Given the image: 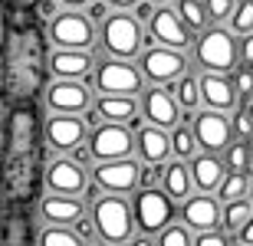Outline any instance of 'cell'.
<instances>
[{
  "label": "cell",
  "mask_w": 253,
  "mask_h": 246,
  "mask_svg": "<svg viewBox=\"0 0 253 246\" xmlns=\"http://www.w3.org/2000/svg\"><path fill=\"white\" fill-rule=\"evenodd\" d=\"M43 125L33 102H13L0 132V194L7 210H27L43 184Z\"/></svg>",
  "instance_id": "1"
},
{
  "label": "cell",
  "mask_w": 253,
  "mask_h": 246,
  "mask_svg": "<svg viewBox=\"0 0 253 246\" xmlns=\"http://www.w3.org/2000/svg\"><path fill=\"white\" fill-rule=\"evenodd\" d=\"M49 36L40 27V13H3L0 30V102H37L49 76Z\"/></svg>",
  "instance_id": "2"
},
{
  "label": "cell",
  "mask_w": 253,
  "mask_h": 246,
  "mask_svg": "<svg viewBox=\"0 0 253 246\" xmlns=\"http://www.w3.org/2000/svg\"><path fill=\"white\" fill-rule=\"evenodd\" d=\"M92 223H95V237L105 243H125L131 240L135 230V213L131 204L125 200V194H99L92 200Z\"/></svg>",
  "instance_id": "3"
},
{
  "label": "cell",
  "mask_w": 253,
  "mask_h": 246,
  "mask_svg": "<svg viewBox=\"0 0 253 246\" xmlns=\"http://www.w3.org/2000/svg\"><path fill=\"white\" fill-rule=\"evenodd\" d=\"M102 46L109 56H122V59H135L141 49L148 46L145 39V23L135 13H109L102 20Z\"/></svg>",
  "instance_id": "4"
},
{
  "label": "cell",
  "mask_w": 253,
  "mask_h": 246,
  "mask_svg": "<svg viewBox=\"0 0 253 246\" xmlns=\"http://www.w3.org/2000/svg\"><path fill=\"white\" fill-rule=\"evenodd\" d=\"M237 39H234V30H224V27H204L201 36L194 43V59L201 69H211V72H234L237 69Z\"/></svg>",
  "instance_id": "5"
},
{
  "label": "cell",
  "mask_w": 253,
  "mask_h": 246,
  "mask_svg": "<svg viewBox=\"0 0 253 246\" xmlns=\"http://www.w3.org/2000/svg\"><path fill=\"white\" fill-rule=\"evenodd\" d=\"M46 36L59 49H92L95 46V23L85 13L66 7L63 13H53L46 27Z\"/></svg>",
  "instance_id": "6"
},
{
  "label": "cell",
  "mask_w": 253,
  "mask_h": 246,
  "mask_svg": "<svg viewBox=\"0 0 253 246\" xmlns=\"http://www.w3.org/2000/svg\"><path fill=\"white\" fill-rule=\"evenodd\" d=\"M131 213H135V227L155 237L158 230H165L174 220L178 207L161 187H138L131 197Z\"/></svg>",
  "instance_id": "7"
},
{
  "label": "cell",
  "mask_w": 253,
  "mask_h": 246,
  "mask_svg": "<svg viewBox=\"0 0 253 246\" xmlns=\"http://www.w3.org/2000/svg\"><path fill=\"white\" fill-rule=\"evenodd\" d=\"M92 76H95V89L105 95H138L145 89L141 69L131 66V59H122V56L102 59L92 69Z\"/></svg>",
  "instance_id": "8"
},
{
  "label": "cell",
  "mask_w": 253,
  "mask_h": 246,
  "mask_svg": "<svg viewBox=\"0 0 253 246\" xmlns=\"http://www.w3.org/2000/svg\"><path fill=\"white\" fill-rule=\"evenodd\" d=\"M145 39H148V43H161V46L184 49V53H188L191 27L178 17V10L171 7V3H165V7H155L151 20L145 23Z\"/></svg>",
  "instance_id": "9"
},
{
  "label": "cell",
  "mask_w": 253,
  "mask_h": 246,
  "mask_svg": "<svg viewBox=\"0 0 253 246\" xmlns=\"http://www.w3.org/2000/svg\"><path fill=\"white\" fill-rule=\"evenodd\" d=\"M141 177V164L125 154V158H112V161H99L92 168V180L105 194H135Z\"/></svg>",
  "instance_id": "10"
},
{
  "label": "cell",
  "mask_w": 253,
  "mask_h": 246,
  "mask_svg": "<svg viewBox=\"0 0 253 246\" xmlns=\"http://www.w3.org/2000/svg\"><path fill=\"white\" fill-rule=\"evenodd\" d=\"M188 66V56H184V49H171V46H161V43H151L145 53H141V76L148 79V82H171V79H178Z\"/></svg>",
  "instance_id": "11"
},
{
  "label": "cell",
  "mask_w": 253,
  "mask_h": 246,
  "mask_svg": "<svg viewBox=\"0 0 253 246\" xmlns=\"http://www.w3.org/2000/svg\"><path fill=\"white\" fill-rule=\"evenodd\" d=\"M89 148H92L95 161H112V158H125V154L135 151V138H131L128 125L102 122V125H95L92 135H89Z\"/></svg>",
  "instance_id": "12"
},
{
  "label": "cell",
  "mask_w": 253,
  "mask_h": 246,
  "mask_svg": "<svg viewBox=\"0 0 253 246\" xmlns=\"http://www.w3.org/2000/svg\"><path fill=\"white\" fill-rule=\"evenodd\" d=\"M46 108L49 112H66V115H79L92 105V89L85 85V79H56L46 89Z\"/></svg>",
  "instance_id": "13"
},
{
  "label": "cell",
  "mask_w": 253,
  "mask_h": 246,
  "mask_svg": "<svg viewBox=\"0 0 253 246\" xmlns=\"http://www.w3.org/2000/svg\"><path fill=\"white\" fill-rule=\"evenodd\" d=\"M191 128L197 135V144H201V151H224L227 141L234 138V128H230V115L220 112V108H207L204 112H197L191 118Z\"/></svg>",
  "instance_id": "14"
},
{
  "label": "cell",
  "mask_w": 253,
  "mask_h": 246,
  "mask_svg": "<svg viewBox=\"0 0 253 246\" xmlns=\"http://www.w3.org/2000/svg\"><path fill=\"white\" fill-rule=\"evenodd\" d=\"M141 115L158 128H174L181 122V105L171 95V89L151 82V89H141Z\"/></svg>",
  "instance_id": "15"
},
{
  "label": "cell",
  "mask_w": 253,
  "mask_h": 246,
  "mask_svg": "<svg viewBox=\"0 0 253 246\" xmlns=\"http://www.w3.org/2000/svg\"><path fill=\"white\" fill-rule=\"evenodd\" d=\"M43 184H46L53 194H83L89 177H85V168L76 164L73 158H59V161H49L43 171Z\"/></svg>",
  "instance_id": "16"
},
{
  "label": "cell",
  "mask_w": 253,
  "mask_h": 246,
  "mask_svg": "<svg viewBox=\"0 0 253 246\" xmlns=\"http://www.w3.org/2000/svg\"><path fill=\"white\" fill-rule=\"evenodd\" d=\"M43 135H46V144H53L56 151H69L73 144L85 141V122L66 112H49Z\"/></svg>",
  "instance_id": "17"
},
{
  "label": "cell",
  "mask_w": 253,
  "mask_h": 246,
  "mask_svg": "<svg viewBox=\"0 0 253 246\" xmlns=\"http://www.w3.org/2000/svg\"><path fill=\"white\" fill-rule=\"evenodd\" d=\"M197 82H201V105L220 108V112H230L237 105L234 82H230L227 72H211V69H204V76H197Z\"/></svg>",
  "instance_id": "18"
},
{
  "label": "cell",
  "mask_w": 253,
  "mask_h": 246,
  "mask_svg": "<svg viewBox=\"0 0 253 246\" xmlns=\"http://www.w3.org/2000/svg\"><path fill=\"white\" fill-rule=\"evenodd\" d=\"M181 220L191 230H207V227H220V200L211 194H197V197L181 200Z\"/></svg>",
  "instance_id": "19"
},
{
  "label": "cell",
  "mask_w": 253,
  "mask_h": 246,
  "mask_svg": "<svg viewBox=\"0 0 253 246\" xmlns=\"http://www.w3.org/2000/svg\"><path fill=\"white\" fill-rule=\"evenodd\" d=\"M95 69V59L89 49H59L49 56V72L56 79H85Z\"/></svg>",
  "instance_id": "20"
},
{
  "label": "cell",
  "mask_w": 253,
  "mask_h": 246,
  "mask_svg": "<svg viewBox=\"0 0 253 246\" xmlns=\"http://www.w3.org/2000/svg\"><path fill=\"white\" fill-rule=\"evenodd\" d=\"M135 148H138L141 161H155V164H165L171 154V135L168 128H158V125H145V128H135Z\"/></svg>",
  "instance_id": "21"
},
{
  "label": "cell",
  "mask_w": 253,
  "mask_h": 246,
  "mask_svg": "<svg viewBox=\"0 0 253 246\" xmlns=\"http://www.w3.org/2000/svg\"><path fill=\"white\" fill-rule=\"evenodd\" d=\"M95 108L102 115V122H122L128 128H138V102L135 95H99L95 99Z\"/></svg>",
  "instance_id": "22"
},
{
  "label": "cell",
  "mask_w": 253,
  "mask_h": 246,
  "mask_svg": "<svg viewBox=\"0 0 253 246\" xmlns=\"http://www.w3.org/2000/svg\"><path fill=\"white\" fill-rule=\"evenodd\" d=\"M227 168H224V158H217V151H204V154H194L191 158V177H194V187L204 190V194H214L217 184L224 180Z\"/></svg>",
  "instance_id": "23"
},
{
  "label": "cell",
  "mask_w": 253,
  "mask_h": 246,
  "mask_svg": "<svg viewBox=\"0 0 253 246\" xmlns=\"http://www.w3.org/2000/svg\"><path fill=\"white\" fill-rule=\"evenodd\" d=\"M83 210L85 207L76 194H53V190H49V197H43V204H40V213H43L46 223H69V227H73V220L83 217Z\"/></svg>",
  "instance_id": "24"
},
{
  "label": "cell",
  "mask_w": 253,
  "mask_h": 246,
  "mask_svg": "<svg viewBox=\"0 0 253 246\" xmlns=\"http://www.w3.org/2000/svg\"><path fill=\"white\" fill-rule=\"evenodd\" d=\"M161 190L168 194L171 200H184L191 197V190H194V177H191V164L188 161H171L165 164V174H161Z\"/></svg>",
  "instance_id": "25"
},
{
  "label": "cell",
  "mask_w": 253,
  "mask_h": 246,
  "mask_svg": "<svg viewBox=\"0 0 253 246\" xmlns=\"http://www.w3.org/2000/svg\"><path fill=\"white\" fill-rule=\"evenodd\" d=\"M250 217H253V200H247V197L227 200L224 207H220V227L227 230V237H230V240L240 233V227H244Z\"/></svg>",
  "instance_id": "26"
},
{
  "label": "cell",
  "mask_w": 253,
  "mask_h": 246,
  "mask_svg": "<svg viewBox=\"0 0 253 246\" xmlns=\"http://www.w3.org/2000/svg\"><path fill=\"white\" fill-rule=\"evenodd\" d=\"M171 95L178 99V105L184 112H194L201 105V82H197V76L184 69L178 79H171Z\"/></svg>",
  "instance_id": "27"
},
{
  "label": "cell",
  "mask_w": 253,
  "mask_h": 246,
  "mask_svg": "<svg viewBox=\"0 0 253 246\" xmlns=\"http://www.w3.org/2000/svg\"><path fill=\"white\" fill-rule=\"evenodd\" d=\"M197 151H201L197 135H194V128L188 125V118H184V122H178L174 128H171V154L181 158V161H191Z\"/></svg>",
  "instance_id": "28"
},
{
  "label": "cell",
  "mask_w": 253,
  "mask_h": 246,
  "mask_svg": "<svg viewBox=\"0 0 253 246\" xmlns=\"http://www.w3.org/2000/svg\"><path fill=\"white\" fill-rule=\"evenodd\" d=\"M247 190H250V177L240 174V171H227L224 180L217 184V200H220V204H227V200H240V197H247Z\"/></svg>",
  "instance_id": "29"
},
{
  "label": "cell",
  "mask_w": 253,
  "mask_h": 246,
  "mask_svg": "<svg viewBox=\"0 0 253 246\" xmlns=\"http://www.w3.org/2000/svg\"><path fill=\"white\" fill-rule=\"evenodd\" d=\"M174 10H178V17L191 30H204L211 23L207 20V10H204V0H174Z\"/></svg>",
  "instance_id": "30"
},
{
  "label": "cell",
  "mask_w": 253,
  "mask_h": 246,
  "mask_svg": "<svg viewBox=\"0 0 253 246\" xmlns=\"http://www.w3.org/2000/svg\"><path fill=\"white\" fill-rule=\"evenodd\" d=\"M40 243L43 246H76V243H83V240H79V233L69 223H49L40 233Z\"/></svg>",
  "instance_id": "31"
},
{
  "label": "cell",
  "mask_w": 253,
  "mask_h": 246,
  "mask_svg": "<svg viewBox=\"0 0 253 246\" xmlns=\"http://www.w3.org/2000/svg\"><path fill=\"white\" fill-rule=\"evenodd\" d=\"M224 168L247 174V171H250V144L234 141V138H230V141H227V148H224Z\"/></svg>",
  "instance_id": "32"
},
{
  "label": "cell",
  "mask_w": 253,
  "mask_h": 246,
  "mask_svg": "<svg viewBox=\"0 0 253 246\" xmlns=\"http://www.w3.org/2000/svg\"><path fill=\"white\" fill-rule=\"evenodd\" d=\"M227 23H230V30L234 33H250L253 30V0H237L234 10H230V17H227Z\"/></svg>",
  "instance_id": "33"
},
{
  "label": "cell",
  "mask_w": 253,
  "mask_h": 246,
  "mask_svg": "<svg viewBox=\"0 0 253 246\" xmlns=\"http://www.w3.org/2000/svg\"><path fill=\"white\" fill-rule=\"evenodd\" d=\"M155 240H158L161 246H188L194 237H191V227L184 223V220H181V223H174V220H171L165 230H158V233H155Z\"/></svg>",
  "instance_id": "34"
},
{
  "label": "cell",
  "mask_w": 253,
  "mask_h": 246,
  "mask_svg": "<svg viewBox=\"0 0 253 246\" xmlns=\"http://www.w3.org/2000/svg\"><path fill=\"white\" fill-rule=\"evenodd\" d=\"M234 3H237V0H204L207 20H211V23H227V17H230Z\"/></svg>",
  "instance_id": "35"
},
{
  "label": "cell",
  "mask_w": 253,
  "mask_h": 246,
  "mask_svg": "<svg viewBox=\"0 0 253 246\" xmlns=\"http://www.w3.org/2000/svg\"><path fill=\"white\" fill-rule=\"evenodd\" d=\"M191 243L194 246H227V243H234V240L227 237V233H220L217 227H207V230H197V237Z\"/></svg>",
  "instance_id": "36"
},
{
  "label": "cell",
  "mask_w": 253,
  "mask_h": 246,
  "mask_svg": "<svg viewBox=\"0 0 253 246\" xmlns=\"http://www.w3.org/2000/svg\"><path fill=\"white\" fill-rule=\"evenodd\" d=\"M230 82H234V92H237V99H247V95H253V66L237 69Z\"/></svg>",
  "instance_id": "37"
},
{
  "label": "cell",
  "mask_w": 253,
  "mask_h": 246,
  "mask_svg": "<svg viewBox=\"0 0 253 246\" xmlns=\"http://www.w3.org/2000/svg\"><path fill=\"white\" fill-rule=\"evenodd\" d=\"M161 174H165V164L145 161V164H141V177H138V187H161Z\"/></svg>",
  "instance_id": "38"
},
{
  "label": "cell",
  "mask_w": 253,
  "mask_h": 246,
  "mask_svg": "<svg viewBox=\"0 0 253 246\" xmlns=\"http://www.w3.org/2000/svg\"><path fill=\"white\" fill-rule=\"evenodd\" d=\"M230 128H234V135L237 138H250L253 135V118H250V112H237L234 118H230Z\"/></svg>",
  "instance_id": "39"
},
{
  "label": "cell",
  "mask_w": 253,
  "mask_h": 246,
  "mask_svg": "<svg viewBox=\"0 0 253 246\" xmlns=\"http://www.w3.org/2000/svg\"><path fill=\"white\" fill-rule=\"evenodd\" d=\"M40 3H43V0H0V10H3V13H27V10H37L40 13Z\"/></svg>",
  "instance_id": "40"
},
{
  "label": "cell",
  "mask_w": 253,
  "mask_h": 246,
  "mask_svg": "<svg viewBox=\"0 0 253 246\" xmlns=\"http://www.w3.org/2000/svg\"><path fill=\"white\" fill-rule=\"evenodd\" d=\"M85 17L92 20V23H102L109 17V0H89L85 3Z\"/></svg>",
  "instance_id": "41"
},
{
  "label": "cell",
  "mask_w": 253,
  "mask_h": 246,
  "mask_svg": "<svg viewBox=\"0 0 253 246\" xmlns=\"http://www.w3.org/2000/svg\"><path fill=\"white\" fill-rule=\"evenodd\" d=\"M69 158H73L76 164H89V161H95L92 158V148H89V141H79V144H73V148H69Z\"/></svg>",
  "instance_id": "42"
},
{
  "label": "cell",
  "mask_w": 253,
  "mask_h": 246,
  "mask_svg": "<svg viewBox=\"0 0 253 246\" xmlns=\"http://www.w3.org/2000/svg\"><path fill=\"white\" fill-rule=\"evenodd\" d=\"M73 230L79 233V240H83V243H89V240H95V223H92V220H85V217L73 220Z\"/></svg>",
  "instance_id": "43"
},
{
  "label": "cell",
  "mask_w": 253,
  "mask_h": 246,
  "mask_svg": "<svg viewBox=\"0 0 253 246\" xmlns=\"http://www.w3.org/2000/svg\"><path fill=\"white\" fill-rule=\"evenodd\" d=\"M240 63H244V66H253V30L244 33V39H240Z\"/></svg>",
  "instance_id": "44"
},
{
  "label": "cell",
  "mask_w": 253,
  "mask_h": 246,
  "mask_svg": "<svg viewBox=\"0 0 253 246\" xmlns=\"http://www.w3.org/2000/svg\"><path fill=\"white\" fill-rule=\"evenodd\" d=\"M131 10H135V17H138L141 23H148L151 13H155V3H151V0H138V3H135Z\"/></svg>",
  "instance_id": "45"
},
{
  "label": "cell",
  "mask_w": 253,
  "mask_h": 246,
  "mask_svg": "<svg viewBox=\"0 0 253 246\" xmlns=\"http://www.w3.org/2000/svg\"><path fill=\"white\" fill-rule=\"evenodd\" d=\"M234 243H247V246H253V217L247 220L244 227H240V233L234 237Z\"/></svg>",
  "instance_id": "46"
},
{
  "label": "cell",
  "mask_w": 253,
  "mask_h": 246,
  "mask_svg": "<svg viewBox=\"0 0 253 246\" xmlns=\"http://www.w3.org/2000/svg\"><path fill=\"white\" fill-rule=\"evenodd\" d=\"M85 128H95V125H102V115H99V108H95V105H89V108H85Z\"/></svg>",
  "instance_id": "47"
},
{
  "label": "cell",
  "mask_w": 253,
  "mask_h": 246,
  "mask_svg": "<svg viewBox=\"0 0 253 246\" xmlns=\"http://www.w3.org/2000/svg\"><path fill=\"white\" fill-rule=\"evenodd\" d=\"M138 3V0H109V7H115V10H131Z\"/></svg>",
  "instance_id": "48"
},
{
  "label": "cell",
  "mask_w": 253,
  "mask_h": 246,
  "mask_svg": "<svg viewBox=\"0 0 253 246\" xmlns=\"http://www.w3.org/2000/svg\"><path fill=\"white\" fill-rule=\"evenodd\" d=\"M59 3H63V7H73V10H79V7H85L89 0H59Z\"/></svg>",
  "instance_id": "49"
},
{
  "label": "cell",
  "mask_w": 253,
  "mask_h": 246,
  "mask_svg": "<svg viewBox=\"0 0 253 246\" xmlns=\"http://www.w3.org/2000/svg\"><path fill=\"white\" fill-rule=\"evenodd\" d=\"M155 7H165V3H174V0H151Z\"/></svg>",
  "instance_id": "50"
},
{
  "label": "cell",
  "mask_w": 253,
  "mask_h": 246,
  "mask_svg": "<svg viewBox=\"0 0 253 246\" xmlns=\"http://www.w3.org/2000/svg\"><path fill=\"white\" fill-rule=\"evenodd\" d=\"M250 168H253V135H250Z\"/></svg>",
  "instance_id": "51"
},
{
  "label": "cell",
  "mask_w": 253,
  "mask_h": 246,
  "mask_svg": "<svg viewBox=\"0 0 253 246\" xmlns=\"http://www.w3.org/2000/svg\"><path fill=\"white\" fill-rule=\"evenodd\" d=\"M247 197H250V200H253V180H250V190H247Z\"/></svg>",
  "instance_id": "52"
},
{
  "label": "cell",
  "mask_w": 253,
  "mask_h": 246,
  "mask_svg": "<svg viewBox=\"0 0 253 246\" xmlns=\"http://www.w3.org/2000/svg\"><path fill=\"white\" fill-rule=\"evenodd\" d=\"M247 112H250V118H253V102H250V105H247Z\"/></svg>",
  "instance_id": "53"
}]
</instances>
